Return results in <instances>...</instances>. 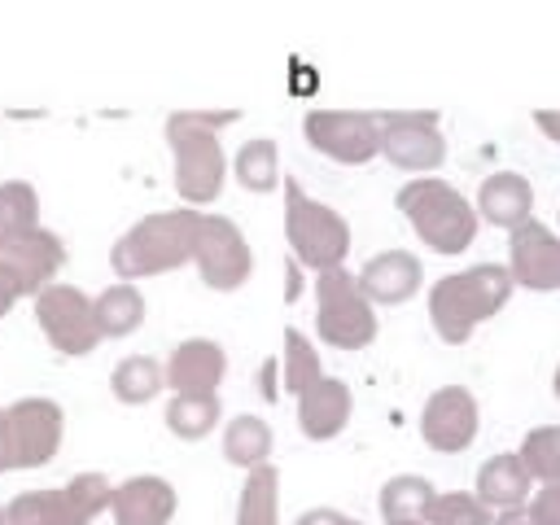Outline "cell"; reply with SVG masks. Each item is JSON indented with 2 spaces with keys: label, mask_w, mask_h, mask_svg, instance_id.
<instances>
[{
  "label": "cell",
  "mask_w": 560,
  "mask_h": 525,
  "mask_svg": "<svg viewBox=\"0 0 560 525\" xmlns=\"http://www.w3.org/2000/svg\"><path fill=\"white\" fill-rule=\"evenodd\" d=\"M236 109H179L166 118V144L175 153V192L184 206H210L223 192L228 158L219 144V127L236 122Z\"/></svg>",
  "instance_id": "cell-1"
},
{
  "label": "cell",
  "mask_w": 560,
  "mask_h": 525,
  "mask_svg": "<svg viewBox=\"0 0 560 525\" xmlns=\"http://www.w3.org/2000/svg\"><path fill=\"white\" fill-rule=\"evenodd\" d=\"M197 228H201V210H192V206L144 214L114 241V249H109L114 276H122V284H136L140 276H162V271L192 262Z\"/></svg>",
  "instance_id": "cell-2"
},
{
  "label": "cell",
  "mask_w": 560,
  "mask_h": 525,
  "mask_svg": "<svg viewBox=\"0 0 560 525\" xmlns=\"http://www.w3.org/2000/svg\"><path fill=\"white\" fill-rule=\"evenodd\" d=\"M512 289H516L512 271L499 262H477V267L451 271L429 289V319H433L442 341L459 346L472 337L477 324L494 319L508 306Z\"/></svg>",
  "instance_id": "cell-3"
},
{
  "label": "cell",
  "mask_w": 560,
  "mask_h": 525,
  "mask_svg": "<svg viewBox=\"0 0 560 525\" xmlns=\"http://www.w3.org/2000/svg\"><path fill=\"white\" fill-rule=\"evenodd\" d=\"M398 210L433 254H464L477 241V206L438 175H416L398 188Z\"/></svg>",
  "instance_id": "cell-4"
},
{
  "label": "cell",
  "mask_w": 560,
  "mask_h": 525,
  "mask_svg": "<svg viewBox=\"0 0 560 525\" xmlns=\"http://www.w3.org/2000/svg\"><path fill=\"white\" fill-rule=\"evenodd\" d=\"M284 236L293 258L311 271H332L350 254V223L332 206L306 197L298 179H284Z\"/></svg>",
  "instance_id": "cell-5"
},
{
  "label": "cell",
  "mask_w": 560,
  "mask_h": 525,
  "mask_svg": "<svg viewBox=\"0 0 560 525\" xmlns=\"http://www.w3.org/2000/svg\"><path fill=\"white\" fill-rule=\"evenodd\" d=\"M114 486L105 472H74L57 490H22L4 508V525H88L109 512Z\"/></svg>",
  "instance_id": "cell-6"
},
{
  "label": "cell",
  "mask_w": 560,
  "mask_h": 525,
  "mask_svg": "<svg viewBox=\"0 0 560 525\" xmlns=\"http://www.w3.org/2000/svg\"><path fill=\"white\" fill-rule=\"evenodd\" d=\"M315 328L337 350H363L376 337V311L359 289V276L346 267L315 276Z\"/></svg>",
  "instance_id": "cell-7"
},
{
  "label": "cell",
  "mask_w": 560,
  "mask_h": 525,
  "mask_svg": "<svg viewBox=\"0 0 560 525\" xmlns=\"http://www.w3.org/2000/svg\"><path fill=\"white\" fill-rule=\"evenodd\" d=\"M35 319L48 337V346L57 354H92L101 346V328H96V311H92V298L74 284H48L44 293H35Z\"/></svg>",
  "instance_id": "cell-8"
},
{
  "label": "cell",
  "mask_w": 560,
  "mask_h": 525,
  "mask_svg": "<svg viewBox=\"0 0 560 525\" xmlns=\"http://www.w3.org/2000/svg\"><path fill=\"white\" fill-rule=\"evenodd\" d=\"M302 131L311 149L346 166H363L381 153V118L363 109H311Z\"/></svg>",
  "instance_id": "cell-9"
},
{
  "label": "cell",
  "mask_w": 560,
  "mask_h": 525,
  "mask_svg": "<svg viewBox=\"0 0 560 525\" xmlns=\"http://www.w3.org/2000/svg\"><path fill=\"white\" fill-rule=\"evenodd\" d=\"M192 262H197L201 280H206L210 289H219V293L241 289V284L249 280V271H254L249 241H245V232H241L228 214H201Z\"/></svg>",
  "instance_id": "cell-10"
},
{
  "label": "cell",
  "mask_w": 560,
  "mask_h": 525,
  "mask_svg": "<svg viewBox=\"0 0 560 525\" xmlns=\"http://www.w3.org/2000/svg\"><path fill=\"white\" fill-rule=\"evenodd\" d=\"M381 118V153L398 171H438L446 158V136L438 127V114L429 109H394Z\"/></svg>",
  "instance_id": "cell-11"
},
{
  "label": "cell",
  "mask_w": 560,
  "mask_h": 525,
  "mask_svg": "<svg viewBox=\"0 0 560 525\" xmlns=\"http://www.w3.org/2000/svg\"><path fill=\"white\" fill-rule=\"evenodd\" d=\"M9 416V451H13V468H44L66 433V411L52 398H18L4 407Z\"/></svg>",
  "instance_id": "cell-12"
},
{
  "label": "cell",
  "mask_w": 560,
  "mask_h": 525,
  "mask_svg": "<svg viewBox=\"0 0 560 525\" xmlns=\"http://www.w3.org/2000/svg\"><path fill=\"white\" fill-rule=\"evenodd\" d=\"M61 262H66V245L48 228H35V232L0 241V271L13 280L18 298L44 293L52 284V276L61 271Z\"/></svg>",
  "instance_id": "cell-13"
},
{
  "label": "cell",
  "mask_w": 560,
  "mask_h": 525,
  "mask_svg": "<svg viewBox=\"0 0 560 525\" xmlns=\"http://www.w3.org/2000/svg\"><path fill=\"white\" fill-rule=\"evenodd\" d=\"M477 424H481V411H477L472 389H464V385L433 389L429 402H424V411H420V438L433 451H442V455H455V451L472 446Z\"/></svg>",
  "instance_id": "cell-14"
},
{
  "label": "cell",
  "mask_w": 560,
  "mask_h": 525,
  "mask_svg": "<svg viewBox=\"0 0 560 525\" xmlns=\"http://www.w3.org/2000/svg\"><path fill=\"white\" fill-rule=\"evenodd\" d=\"M508 271L512 284H525L534 293L560 289V236L538 219L521 223L508 241Z\"/></svg>",
  "instance_id": "cell-15"
},
{
  "label": "cell",
  "mask_w": 560,
  "mask_h": 525,
  "mask_svg": "<svg viewBox=\"0 0 560 525\" xmlns=\"http://www.w3.org/2000/svg\"><path fill=\"white\" fill-rule=\"evenodd\" d=\"M228 372V354L210 337H188L166 359V389L175 394H219V381Z\"/></svg>",
  "instance_id": "cell-16"
},
{
  "label": "cell",
  "mask_w": 560,
  "mask_h": 525,
  "mask_svg": "<svg viewBox=\"0 0 560 525\" xmlns=\"http://www.w3.org/2000/svg\"><path fill=\"white\" fill-rule=\"evenodd\" d=\"M175 508H179L175 486L153 472L127 477L122 486H114V499H109L114 525H171Z\"/></svg>",
  "instance_id": "cell-17"
},
{
  "label": "cell",
  "mask_w": 560,
  "mask_h": 525,
  "mask_svg": "<svg viewBox=\"0 0 560 525\" xmlns=\"http://www.w3.org/2000/svg\"><path fill=\"white\" fill-rule=\"evenodd\" d=\"M420 284H424V267L407 249H385V254L368 258L359 271V289L372 306H398L411 293H420Z\"/></svg>",
  "instance_id": "cell-18"
},
{
  "label": "cell",
  "mask_w": 560,
  "mask_h": 525,
  "mask_svg": "<svg viewBox=\"0 0 560 525\" xmlns=\"http://www.w3.org/2000/svg\"><path fill=\"white\" fill-rule=\"evenodd\" d=\"M350 411H354V394L346 381L337 376H319L315 385H306L298 394V429L311 438V442H328L337 438L346 424H350Z\"/></svg>",
  "instance_id": "cell-19"
},
{
  "label": "cell",
  "mask_w": 560,
  "mask_h": 525,
  "mask_svg": "<svg viewBox=\"0 0 560 525\" xmlns=\"http://www.w3.org/2000/svg\"><path fill=\"white\" fill-rule=\"evenodd\" d=\"M529 214H534V188H529L525 175L494 171V175L481 179V188H477V219L516 232L521 223H529Z\"/></svg>",
  "instance_id": "cell-20"
},
{
  "label": "cell",
  "mask_w": 560,
  "mask_h": 525,
  "mask_svg": "<svg viewBox=\"0 0 560 525\" xmlns=\"http://www.w3.org/2000/svg\"><path fill=\"white\" fill-rule=\"evenodd\" d=\"M534 490V477L525 472L521 455H490L481 468H477V499L494 512H516L525 508Z\"/></svg>",
  "instance_id": "cell-21"
},
{
  "label": "cell",
  "mask_w": 560,
  "mask_h": 525,
  "mask_svg": "<svg viewBox=\"0 0 560 525\" xmlns=\"http://www.w3.org/2000/svg\"><path fill=\"white\" fill-rule=\"evenodd\" d=\"M433 499H438V490L429 477L398 472L381 486V516H385V525H424Z\"/></svg>",
  "instance_id": "cell-22"
},
{
  "label": "cell",
  "mask_w": 560,
  "mask_h": 525,
  "mask_svg": "<svg viewBox=\"0 0 560 525\" xmlns=\"http://www.w3.org/2000/svg\"><path fill=\"white\" fill-rule=\"evenodd\" d=\"M92 311H96V328L101 337H131L140 324H144V293L136 284H109L92 298Z\"/></svg>",
  "instance_id": "cell-23"
},
{
  "label": "cell",
  "mask_w": 560,
  "mask_h": 525,
  "mask_svg": "<svg viewBox=\"0 0 560 525\" xmlns=\"http://www.w3.org/2000/svg\"><path fill=\"white\" fill-rule=\"evenodd\" d=\"M109 389H114L118 402L140 407V402H149V398H158L166 389V368L158 359H149V354H127V359L114 363Z\"/></svg>",
  "instance_id": "cell-24"
},
{
  "label": "cell",
  "mask_w": 560,
  "mask_h": 525,
  "mask_svg": "<svg viewBox=\"0 0 560 525\" xmlns=\"http://www.w3.org/2000/svg\"><path fill=\"white\" fill-rule=\"evenodd\" d=\"M271 455V424L262 416H232L223 429V459L254 472Z\"/></svg>",
  "instance_id": "cell-25"
},
{
  "label": "cell",
  "mask_w": 560,
  "mask_h": 525,
  "mask_svg": "<svg viewBox=\"0 0 560 525\" xmlns=\"http://www.w3.org/2000/svg\"><path fill=\"white\" fill-rule=\"evenodd\" d=\"M276 516H280V472L271 464H262L241 486L236 525H276Z\"/></svg>",
  "instance_id": "cell-26"
},
{
  "label": "cell",
  "mask_w": 560,
  "mask_h": 525,
  "mask_svg": "<svg viewBox=\"0 0 560 525\" xmlns=\"http://www.w3.org/2000/svg\"><path fill=\"white\" fill-rule=\"evenodd\" d=\"M219 424V394H171L166 402V429L184 442H197L214 433Z\"/></svg>",
  "instance_id": "cell-27"
},
{
  "label": "cell",
  "mask_w": 560,
  "mask_h": 525,
  "mask_svg": "<svg viewBox=\"0 0 560 525\" xmlns=\"http://www.w3.org/2000/svg\"><path fill=\"white\" fill-rule=\"evenodd\" d=\"M232 171H236V184H241V188H249V192H271V188L280 184V149H276V140H267V136L245 140V144L236 149Z\"/></svg>",
  "instance_id": "cell-28"
},
{
  "label": "cell",
  "mask_w": 560,
  "mask_h": 525,
  "mask_svg": "<svg viewBox=\"0 0 560 525\" xmlns=\"http://www.w3.org/2000/svg\"><path fill=\"white\" fill-rule=\"evenodd\" d=\"M39 228V192L26 179H4L0 184V241L35 232Z\"/></svg>",
  "instance_id": "cell-29"
},
{
  "label": "cell",
  "mask_w": 560,
  "mask_h": 525,
  "mask_svg": "<svg viewBox=\"0 0 560 525\" xmlns=\"http://www.w3.org/2000/svg\"><path fill=\"white\" fill-rule=\"evenodd\" d=\"M516 455H521V464H525V472H529L534 481L556 486V481H560V424L529 429Z\"/></svg>",
  "instance_id": "cell-30"
},
{
  "label": "cell",
  "mask_w": 560,
  "mask_h": 525,
  "mask_svg": "<svg viewBox=\"0 0 560 525\" xmlns=\"http://www.w3.org/2000/svg\"><path fill=\"white\" fill-rule=\"evenodd\" d=\"M280 376H284V389L289 394H302L306 385H315L324 376L319 368V354L315 346L298 332V328H284V354H280Z\"/></svg>",
  "instance_id": "cell-31"
},
{
  "label": "cell",
  "mask_w": 560,
  "mask_h": 525,
  "mask_svg": "<svg viewBox=\"0 0 560 525\" xmlns=\"http://www.w3.org/2000/svg\"><path fill=\"white\" fill-rule=\"evenodd\" d=\"M424 525H494V516H490V508H486L477 494H468V490H446V494L433 499Z\"/></svg>",
  "instance_id": "cell-32"
},
{
  "label": "cell",
  "mask_w": 560,
  "mask_h": 525,
  "mask_svg": "<svg viewBox=\"0 0 560 525\" xmlns=\"http://www.w3.org/2000/svg\"><path fill=\"white\" fill-rule=\"evenodd\" d=\"M529 516H534L538 525H560V481H556V486H542V490L534 494Z\"/></svg>",
  "instance_id": "cell-33"
},
{
  "label": "cell",
  "mask_w": 560,
  "mask_h": 525,
  "mask_svg": "<svg viewBox=\"0 0 560 525\" xmlns=\"http://www.w3.org/2000/svg\"><path fill=\"white\" fill-rule=\"evenodd\" d=\"M298 525H354V521L346 512H337V508H311V512L298 516Z\"/></svg>",
  "instance_id": "cell-34"
},
{
  "label": "cell",
  "mask_w": 560,
  "mask_h": 525,
  "mask_svg": "<svg viewBox=\"0 0 560 525\" xmlns=\"http://www.w3.org/2000/svg\"><path fill=\"white\" fill-rule=\"evenodd\" d=\"M534 122H538V127L560 144V109H538V114H534Z\"/></svg>",
  "instance_id": "cell-35"
},
{
  "label": "cell",
  "mask_w": 560,
  "mask_h": 525,
  "mask_svg": "<svg viewBox=\"0 0 560 525\" xmlns=\"http://www.w3.org/2000/svg\"><path fill=\"white\" fill-rule=\"evenodd\" d=\"M13 468V451H9V416H4V407H0V472H9Z\"/></svg>",
  "instance_id": "cell-36"
},
{
  "label": "cell",
  "mask_w": 560,
  "mask_h": 525,
  "mask_svg": "<svg viewBox=\"0 0 560 525\" xmlns=\"http://www.w3.org/2000/svg\"><path fill=\"white\" fill-rule=\"evenodd\" d=\"M13 302H18V289H13V280L0 271V319L9 315V306H13Z\"/></svg>",
  "instance_id": "cell-37"
},
{
  "label": "cell",
  "mask_w": 560,
  "mask_h": 525,
  "mask_svg": "<svg viewBox=\"0 0 560 525\" xmlns=\"http://www.w3.org/2000/svg\"><path fill=\"white\" fill-rule=\"evenodd\" d=\"M494 525H538V521L529 516V508H516V512H499Z\"/></svg>",
  "instance_id": "cell-38"
},
{
  "label": "cell",
  "mask_w": 560,
  "mask_h": 525,
  "mask_svg": "<svg viewBox=\"0 0 560 525\" xmlns=\"http://www.w3.org/2000/svg\"><path fill=\"white\" fill-rule=\"evenodd\" d=\"M556 398H560V368H556Z\"/></svg>",
  "instance_id": "cell-39"
},
{
  "label": "cell",
  "mask_w": 560,
  "mask_h": 525,
  "mask_svg": "<svg viewBox=\"0 0 560 525\" xmlns=\"http://www.w3.org/2000/svg\"><path fill=\"white\" fill-rule=\"evenodd\" d=\"M0 525H4V508H0Z\"/></svg>",
  "instance_id": "cell-40"
},
{
  "label": "cell",
  "mask_w": 560,
  "mask_h": 525,
  "mask_svg": "<svg viewBox=\"0 0 560 525\" xmlns=\"http://www.w3.org/2000/svg\"><path fill=\"white\" fill-rule=\"evenodd\" d=\"M354 525H363V521H354Z\"/></svg>",
  "instance_id": "cell-41"
}]
</instances>
